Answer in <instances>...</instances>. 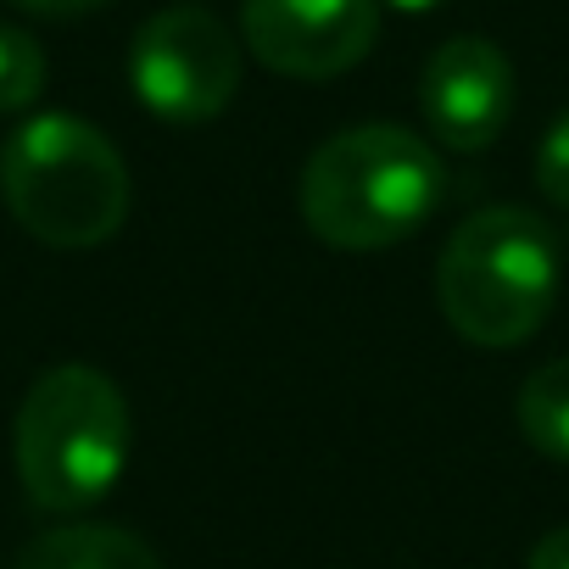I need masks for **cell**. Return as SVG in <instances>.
<instances>
[{
  "instance_id": "obj_11",
  "label": "cell",
  "mask_w": 569,
  "mask_h": 569,
  "mask_svg": "<svg viewBox=\"0 0 569 569\" xmlns=\"http://www.w3.org/2000/svg\"><path fill=\"white\" fill-rule=\"evenodd\" d=\"M536 190L569 212V107L547 123V134L536 140Z\"/></svg>"
},
{
  "instance_id": "obj_10",
  "label": "cell",
  "mask_w": 569,
  "mask_h": 569,
  "mask_svg": "<svg viewBox=\"0 0 569 569\" xmlns=\"http://www.w3.org/2000/svg\"><path fill=\"white\" fill-rule=\"evenodd\" d=\"M46 90V51L34 34L0 23V112H29Z\"/></svg>"
},
{
  "instance_id": "obj_12",
  "label": "cell",
  "mask_w": 569,
  "mask_h": 569,
  "mask_svg": "<svg viewBox=\"0 0 569 569\" xmlns=\"http://www.w3.org/2000/svg\"><path fill=\"white\" fill-rule=\"evenodd\" d=\"M525 569H569V525H552L547 536H536Z\"/></svg>"
},
{
  "instance_id": "obj_1",
  "label": "cell",
  "mask_w": 569,
  "mask_h": 569,
  "mask_svg": "<svg viewBox=\"0 0 569 569\" xmlns=\"http://www.w3.org/2000/svg\"><path fill=\"white\" fill-rule=\"evenodd\" d=\"M447 173L436 140L402 123H358L330 134L297 184L302 223L336 251H386L430 223Z\"/></svg>"
},
{
  "instance_id": "obj_3",
  "label": "cell",
  "mask_w": 569,
  "mask_h": 569,
  "mask_svg": "<svg viewBox=\"0 0 569 569\" xmlns=\"http://www.w3.org/2000/svg\"><path fill=\"white\" fill-rule=\"evenodd\" d=\"M123 151L73 112H34L0 140V201L40 246L90 251L129 218Z\"/></svg>"
},
{
  "instance_id": "obj_8",
  "label": "cell",
  "mask_w": 569,
  "mask_h": 569,
  "mask_svg": "<svg viewBox=\"0 0 569 569\" xmlns=\"http://www.w3.org/2000/svg\"><path fill=\"white\" fill-rule=\"evenodd\" d=\"M18 569H162V558L123 525H57L18 552Z\"/></svg>"
},
{
  "instance_id": "obj_7",
  "label": "cell",
  "mask_w": 569,
  "mask_h": 569,
  "mask_svg": "<svg viewBox=\"0 0 569 569\" xmlns=\"http://www.w3.org/2000/svg\"><path fill=\"white\" fill-rule=\"evenodd\" d=\"M519 101V73L508 51L486 34H452L430 51L419 73V112L441 151L475 157L502 140Z\"/></svg>"
},
{
  "instance_id": "obj_5",
  "label": "cell",
  "mask_w": 569,
  "mask_h": 569,
  "mask_svg": "<svg viewBox=\"0 0 569 569\" xmlns=\"http://www.w3.org/2000/svg\"><path fill=\"white\" fill-rule=\"evenodd\" d=\"M240 68H246V46L229 34V23H218L201 7H168L146 18L129 46L134 101L173 129L212 123L234 101Z\"/></svg>"
},
{
  "instance_id": "obj_13",
  "label": "cell",
  "mask_w": 569,
  "mask_h": 569,
  "mask_svg": "<svg viewBox=\"0 0 569 569\" xmlns=\"http://www.w3.org/2000/svg\"><path fill=\"white\" fill-rule=\"evenodd\" d=\"M23 12H40V18H79V12H96L107 0H18Z\"/></svg>"
},
{
  "instance_id": "obj_6",
  "label": "cell",
  "mask_w": 569,
  "mask_h": 569,
  "mask_svg": "<svg viewBox=\"0 0 569 569\" xmlns=\"http://www.w3.org/2000/svg\"><path fill=\"white\" fill-rule=\"evenodd\" d=\"M375 40L380 0H240V46L279 79H341Z\"/></svg>"
},
{
  "instance_id": "obj_9",
  "label": "cell",
  "mask_w": 569,
  "mask_h": 569,
  "mask_svg": "<svg viewBox=\"0 0 569 569\" xmlns=\"http://www.w3.org/2000/svg\"><path fill=\"white\" fill-rule=\"evenodd\" d=\"M513 425L541 458L569 463V358H552L525 375L513 397Z\"/></svg>"
},
{
  "instance_id": "obj_14",
  "label": "cell",
  "mask_w": 569,
  "mask_h": 569,
  "mask_svg": "<svg viewBox=\"0 0 569 569\" xmlns=\"http://www.w3.org/2000/svg\"><path fill=\"white\" fill-rule=\"evenodd\" d=\"M380 7H391V12H408V18H419V12H436V7H447V0H380Z\"/></svg>"
},
{
  "instance_id": "obj_4",
  "label": "cell",
  "mask_w": 569,
  "mask_h": 569,
  "mask_svg": "<svg viewBox=\"0 0 569 569\" xmlns=\"http://www.w3.org/2000/svg\"><path fill=\"white\" fill-rule=\"evenodd\" d=\"M129 447H134L129 397L118 391L112 375L90 363L46 369L18 402L12 458L29 502H40L46 513H79L101 502L123 480Z\"/></svg>"
},
{
  "instance_id": "obj_2",
  "label": "cell",
  "mask_w": 569,
  "mask_h": 569,
  "mask_svg": "<svg viewBox=\"0 0 569 569\" xmlns=\"http://www.w3.org/2000/svg\"><path fill=\"white\" fill-rule=\"evenodd\" d=\"M563 291V251L547 218L525 207L469 212L436 257V308L480 352L525 347Z\"/></svg>"
}]
</instances>
